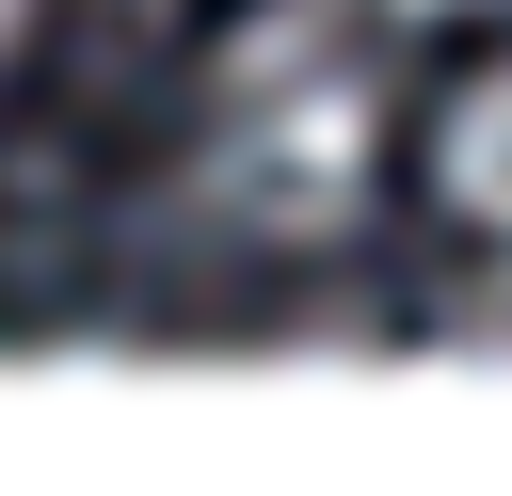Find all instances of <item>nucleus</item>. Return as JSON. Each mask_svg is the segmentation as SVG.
Listing matches in <instances>:
<instances>
[{"mask_svg":"<svg viewBox=\"0 0 512 496\" xmlns=\"http://www.w3.org/2000/svg\"><path fill=\"white\" fill-rule=\"evenodd\" d=\"M192 144H208V192H224L240 224H272V240L352 224L368 176H384V144H400L368 16H336V0H256V16L208 48Z\"/></svg>","mask_w":512,"mask_h":496,"instance_id":"1","label":"nucleus"},{"mask_svg":"<svg viewBox=\"0 0 512 496\" xmlns=\"http://www.w3.org/2000/svg\"><path fill=\"white\" fill-rule=\"evenodd\" d=\"M416 160H432V208H448L464 240H512V48L448 80V112H432Z\"/></svg>","mask_w":512,"mask_h":496,"instance_id":"2","label":"nucleus"},{"mask_svg":"<svg viewBox=\"0 0 512 496\" xmlns=\"http://www.w3.org/2000/svg\"><path fill=\"white\" fill-rule=\"evenodd\" d=\"M336 16H368V32H448V16H512V0H336Z\"/></svg>","mask_w":512,"mask_h":496,"instance_id":"3","label":"nucleus"},{"mask_svg":"<svg viewBox=\"0 0 512 496\" xmlns=\"http://www.w3.org/2000/svg\"><path fill=\"white\" fill-rule=\"evenodd\" d=\"M16 48H32V0H0V64H16Z\"/></svg>","mask_w":512,"mask_h":496,"instance_id":"4","label":"nucleus"}]
</instances>
